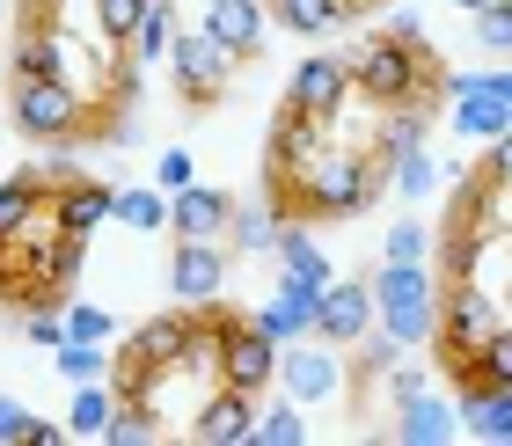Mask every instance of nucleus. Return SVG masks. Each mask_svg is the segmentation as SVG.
<instances>
[{"label":"nucleus","mask_w":512,"mask_h":446,"mask_svg":"<svg viewBox=\"0 0 512 446\" xmlns=\"http://www.w3.org/2000/svg\"><path fill=\"white\" fill-rule=\"evenodd\" d=\"M366 198H374V169H366V154H344V147H322L293 183H278V205L315 220H352L366 213Z\"/></svg>","instance_id":"nucleus-1"},{"label":"nucleus","mask_w":512,"mask_h":446,"mask_svg":"<svg viewBox=\"0 0 512 446\" xmlns=\"http://www.w3.org/2000/svg\"><path fill=\"white\" fill-rule=\"evenodd\" d=\"M374 330L388 344H432L439 330V278L425 271V256H381V278H374Z\"/></svg>","instance_id":"nucleus-2"},{"label":"nucleus","mask_w":512,"mask_h":446,"mask_svg":"<svg viewBox=\"0 0 512 446\" xmlns=\"http://www.w3.org/2000/svg\"><path fill=\"white\" fill-rule=\"evenodd\" d=\"M344 74H352V96H366L374 110L425 103V88H432V52H425V44H403V37H366Z\"/></svg>","instance_id":"nucleus-3"},{"label":"nucleus","mask_w":512,"mask_h":446,"mask_svg":"<svg viewBox=\"0 0 512 446\" xmlns=\"http://www.w3.org/2000/svg\"><path fill=\"white\" fill-rule=\"evenodd\" d=\"M205 351L220 366V388H242V395H264L271 373H278V344L249 315L220 308V300H205Z\"/></svg>","instance_id":"nucleus-4"},{"label":"nucleus","mask_w":512,"mask_h":446,"mask_svg":"<svg viewBox=\"0 0 512 446\" xmlns=\"http://www.w3.org/2000/svg\"><path fill=\"white\" fill-rule=\"evenodd\" d=\"M8 117L22 139H37V147H66V139L88 132V96L74 81H15L8 88Z\"/></svg>","instance_id":"nucleus-5"},{"label":"nucleus","mask_w":512,"mask_h":446,"mask_svg":"<svg viewBox=\"0 0 512 446\" xmlns=\"http://www.w3.org/2000/svg\"><path fill=\"white\" fill-rule=\"evenodd\" d=\"M169 66H176V96L191 103V110H205V103H220V88L235 81V52L205 30V22H191V30H176V44H169Z\"/></svg>","instance_id":"nucleus-6"},{"label":"nucleus","mask_w":512,"mask_h":446,"mask_svg":"<svg viewBox=\"0 0 512 446\" xmlns=\"http://www.w3.org/2000/svg\"><path fill=\"white\" fill-rule=\"evenodd\" d=\"M278 395L286 403H330V395L344 388V359H337V344H322V337H293V344H278Z\"/></svg>","instance_id":"nucleus-7"},{"label":"nucleus","mask_w":512,"mask_h":446,"mask_svg":"<svg viewBox=\"0 0 512 446\" xmlns=\"http://www.w3.org/2000/svg\"><path fill=\"white\" fill-rule=\"evenodd\" d=\"M498 322H505V308H498V300L483 293L476 278H454V286L439 293V330H432V337L447 344V359H469V351H476L483 337H491Z\"/></svg>","instance_id":"nucleus-8"},{"label":"nucleus","mask_w":512,"mask_h":446,"mask_svg":"<svg viewBox=\"0 0 512 446\" xmlns=\"http://www.w3.org/2000/svg\"><path fill=\"white\" fill-rule=\"evenodd\" d=\"M198 351H205V315H147V322L132 330L125 359L169 373V366H183V359H198Z\"/></svg>","instance_id":"nucleus-9"},{"label":"nucleus","mask_w":512,"mask_h":446,"mask_svg":"<svg viewBox=\"0 0 512 446\" xmlns=\"http://www.w3.org/2000/svg\"><path fill=\"white\" fill-rule=\"evenodd\" d=\"M315 337L322 344H366L374 337V286L366 278H330L315 293Z\"/></svg>","instance_id":"nucleus-10"},{"label":"nucleus","mask_w":512,"mask_h":446,"mask_svg":"<svg viewBox=\"0 0 512 446\" xmlns=\"http://www.w3.org/2000/svg\"><path fill=\"white\" fill-rule=\"evenodd\" d=\"M227 213H235V198L198 183V176L183 191H169V234L176 242H227Z\"/></svg>","instance_id":"nucleus-11"},{"label":"nucleus","mask_w":512,"mask_h":446,"mask_svg":"<svg viewBox=\"0 0 512 446\" xmlns=\"http://www.w3.org/2000/svg\"><path fill=\"white\" fill-rule=\"evenodd\" d=\"M322 132H330V125L308 117V110H293V103L271 117V191H278V183H293V176L322 154Z\"/></svg>","instance_id":"nucleus-12"},{"label":"nucleus","mask_w":512,"mask_h":446,"mask_svg":"<svg viewBox=\"0 0 512 446\" xmlns=\"http://www.w3.org/2000/svg\"><path fill=\"white\" fill-rule=\"evenodd\" d=\"M169 286H176L183 308H205V300H220V286H227V242H176Z\"/></svg>","instance_id":"nucleus-13"},{"label":"nucleus","mask_w":512,"mask_h":446,"mask_svg":"<svg viewBox=\"0 0 512 446\" xmlns=\"http://www.w3.org/2000/svg\"><path fill=\"white\" fill-rule=\"evenodd\" d=\"M293 110H308V117H322V125H337V110L352 103V74H344V59H300V74H293V96H286Z\"/></svg>","instance_id":"nucleus-14"},{"label":"nucleus","mask_w":512,"mask_h":446,"mask_svg":"<svg viewBox=\"0 0 512 446\" xmlns=\"http://www.w3.org/2000/svg\"><path fill=\"white\" fill-rule=\"evenodd\" d=\"M110 205H118V191L96 183V176H59V183H52V220H59L66 234H81V242L110 220Z\"/></svg>","instance_id":"nucleus-15"},{"label":"nucleus","mask_w":512,"mask_h":446,"mask_svg":"<svg viewBox=\"0 0 512 446\" xmlns=\"http://www.w3.org/2000/svg\"><path fill=\"white\" fill-rule=\"evenodd\" d=\"M447 96H454V132L461 139H498L512 125V96L476 88V74H447Z\"/></svg>","instance_id":"nucleus-16"},{"label":"nucleus","mask_w":512,"mask_h":446,"mask_svg":"<svg viewBox=\"0 0 512 446\" xmlns=\"http://www.w3.org/2000/svg\"><path fill=\"white\" fill-rule=\"evenodd\" d=\"M249 425H256V395H242V388H213L191 417V432L205 446H249Z\"/></svg>","instance_id":"nucleus-17"},{"label":"nucleus","mask_w":512,"mask_h":446,"mask_svg":"<svg viewBox=\"0 0 512 446\" xmlns=\"http://www.w3.org/2000/svg\"><path fill=\"white\" fill-rule=\"evenodd\" d=\"M271 249H278V264H286V271H278V286H293V293H322V286L337 278L308 227H286V220H278V242H271Z\"/></svg>","instance_id":"nucleus-18"},{"label":"nucleus","mask_w":512,"mask_h":446,"mask_svg":"<svg viewBox=\"0 0 512 446\" xmlns=\"http://www.w3.org/2000/svg\"><path fill=\"white\" fill-rule=\"evenodd\" d=\"M205 30H213L235 59H256L264 52V0H205Z\"/></svg>","instance_id":"nucleus-19"},{"label":"nucleus","mask_w":512,"mask_h":446,"mask_svg":"<svg viewBox=\"0 0 512 446\" xmlns=\"http://www.w3.org/2000/svg\"><path fill=\"white\" fill-rule=\"evenodd\" d=\"M454 432H461V410L439 403V395H417V403L395 410V439L403 446H447Z\"/></svg>","instance_id":"nucleus-20"},{"label":"nucleus","mask_w":512,"mask_h":446,"mask_svg":"<svg viewBox=\"0 0 512 446\" xmlns=\"http://www.w3.org/2000/svg\"><path fill=\"white\" fill-rule=\"evenodd\" d=\"M256 330H264L271 344H293V337H315V293H293V286H278L264 308L249 315Z\"/></svg>","instance_id":"nucleus-21"},{"label":"nucleus","mask_w":512,"mask_h":446,"mask_svg":"<svg viewBox=\"0 0 512 446\" xmlns=\"http://www.w3.org/2000/svg\"><path fill=\"white\" fill-rule=\"evenodd\" d=\"M15 81H66V52H59V30L44 15H30V30L15 37Z\"/></svg>","instance_id":"nucleus-22"},{"label":"nucleus","mask_w":512,"mask_h":446,"mask_svg":"<svg viewBox=\"0 0 512 446\" xmlns=\"http://www.w3.org/2000/svg\"><path fill=\"white\" fill-rule=\"evenodd\" d=\"M44 205H52V183H44L37 169H15L8 183H0V242H8V234H22L30 227Z\"/></svg>","instance_id":"nucleus-23"},{"label":"nucleus","mask_w":512,"mask_h":446,"mask_svg":"<svg viewBox=\"0 0 512 446\" xmlns=\"http://www.w3.org/2000/svg\"><path fill=\"white\" fill-rule=\"evenodd\" d=\"M461 425L491 446H512V388H469L461 395Z\"/></svg>","instance_id":"nucleus-24"},{"label":"nucleus","mask_w":512,"mask_h":446,"mask_svg":"<svg viewBox=\"0 0 512 446\" xmlns=\"http://www.w3.org/2000/svg\"><path fill=\"white\" fill-rule=\"evenodd\" d=\"M271 15L286 22L293 37H330L337 22L359 15V0H271Z\"/></svg>","instance_id":"nucleus-25"},{"label":"nucleus","mask_w":512,"mask_h":446,"mask_svg":"<svg viewBox=\"0 0 512 446\" xmlns=\"http://www.w3.org/2000/svg\"><path fill=\"white\" fill-rule=\"evenodd\" d=\"M169 44H176V8H169V0H147V15H139V30L125 37L132 66H154V59H169Z\"/></svg>","instance_id":"nucleus-26"},{"label":"nucleus","mask_w":512,"mask_h":446,"mask_svg":"<svg viewBox=\"0 0 512 446\" xmlns=\"http://www.w3.org/2000/svg\"><path fill=\"white\" fill-rule=\"evenodd\" d=\"M110 410H118V388H103V381H74V403H66V432H74V439H103Z\"/></svg>","instance_id":"nucleus-27"},{"label":"nucleus","mask_w":512,"mask_h":446,"mask_svg":"<svg viewBox=\"0 0 512 446\" xmlns=\"http://www.w3.org/2000/svg\"><path fill=\"white\" fill-rule=\"evenodd\" d=\"M110 220H125L132 234H161L169 227V191H118V205H110Z\"/></svg>","instance_id":"nucleus-28"},{"label":"nucleus","mask_w":512,"mask_h":446,"mask_svg":"<svg viewBox=\"0 0 512 446\" xmlns=\"http://www.w3.org/2000/svg\"><path fill=\"white\" fill-rule=\"evenodd\" d=\"M410 147H425V103H395V110H381V154L403 161Z\"/></svg>","instance_id":"nucleus-29"},{"label":"nucleus","mask_w":512,"mask_h":446,"mask_svg":"<svg viewBox=\"0 0 512 446\" xmlns=\"http://www.w3.org/2000/svg\"><path fill=\"white\" fill-rule=\"evenodd\" d=\"M271 242H278V213H264V205H235V213H227V249L256 256Z\"/></svg>","instance_id":"nucleus-30"},{"label":"nucleus","mask_w":512,"mask_h":446,"mask_svg":"<svg viewBox=\"0 0 512 446\" xmlns=\"http://www.w3.org/2000/svg\"><path fill=\"white\" fill-rule=\"evenodd\" d=\"M300 439H308L300 403H271V410H256V425H249V446H300Z\"/></svg>","instance_id":"nucleus-31"},{"label":"nucleus","mask_w":512,"mask_h":446,"mask_svg":"<svg viewBox=\"0 0 512 446\" xmlns=\"http://www.w3.org/2000/svg\"><path fill=\"white\" fill-rule=\"evenodd\" d=\"M52 359H59V373H66V381H103V373H110L103 344H81V337H66V344L52 351Z\"/></svg>","instance_id":"nucleus-32"},{"label":"nucleus","mask_w":512,"mask_h":446,"mask_svg":"<svg viewBox=\"0 0 512 446\" xmlns=\"http://www.w3.org/2000/svg\"><path fill=\"white\" fill-rule=\"evenodd\" d=\"M139 15H147V0H96V37L103 44H125L139 30Z\"/></svg>","instance_id":"nucleus-33"},{"label":"nucleus","mask_w":512,"mask_h":446,"mask_svg":"<svg viewBox=\"0 0 512 446\" xmlns=\"http://www.w3.org/2000/svg\"><path fill=\"white\" fill-rule=\"evenodd\" d=\"M476 44L483 52H512V0H483L476 8Z\"/></svg>","instance_id":"nucleus-34"},{"label":"nucleus","mask_w":512,"mask_h":446,"mask_svg":"<svg viewBox=\"0 0 512 446\" xmlns=\"http://www.w3.org/2000/svg\"><path fill=\"white\" fill-rule=\"evenodd\" d=\"M432 183H439V169H432L425 147H410L403 161H395V191H403V198H432Z\"/></svg>","instance_id":"nucleus-35"},{"label":"nucleus","mask_w":512,"mask_h":446,"mask_svg":"<svg viewBox=\"0 0 512 446\" xmlns=\"http://www.w3.org/2000/svg\"><path fill=\"white\" fill-rule=\"evenodd\" d=\"M110 330H118V315H110V308H96V300L66 308V337H81V344H103Z\"/></svg>","instance_id":"nucleus-36"},{"label":"nucleus","mask_w":512,"mask_h":446,"mask_svg":"<svg viewBox=\"0 0 512 446\" xmlns=\"http://www.w3.org/2000/svg\"><path fill=\"white\" fill-rule=\"evenodd\" d=\"M22 337L44 344V351H59V344H66V315H59V308H30V315H22Z\"/></svg>","instance_id":"nucleus-37"},{"label":"nucleus","mask_w":512,"mask_h":446,"mask_svg":"<svg viewBox=\"0 0 512 446\" xmlns=\"http://www.w3.org/2000/svg\"><path fill=\"white\" fill-rule=\"evenodd\" d=\"M483 147H491V154H483V176H491V183H505V191H512V125H505L498 139H483Z\"/></svg>","instance_id":"nucleus-38"},{"label":"nucleus","mask_w":512,"mask_h":446,"mask_svg":"<svg viewBox=\"0 0 512 446\" xmlns=\"http://www.w3.org/2000/svg\"><path fill=\"white\" fill-rule=\"evenodd\" d=\"M191 176H198V169H191V154H161V161H154V191H183Z\"/></svg>","instance_id":"nucleus-39"},{"label":"nucleus","mask_w":512,"mask_h":446,"mask_svg":"<svg viewBox=\"0 0 512 446\" xmlns=\"http://www.w3.org/2000/svg\"><path fill=\"white\" fill-rule=\"evenodd\" d=\"M388 256H395V264H403V256H425V227H417V220H395V227H388Z\"/></svg>","instance_id":"nucleus-40"},{"label":"nucleus","mask_w":512,"mask_h":446,"mask_svg":"<svg viewBox=\"0 0 512 446\" xmlns=\"http://www.w3.org/2000/svg\"><path fill=\"white\" fill-rule=\"evenodd\" d=\"M30 425L37 417L22 410V403H8V395H0V446H15V439H30Z\"/></svg>","instance_id":"nucleus-41"},{"label":"nucleus","mask_w":512,"mask_h":446,"mask_svg":"<svg viewBox=\"0 0 512 446\" xmlns=\"http://www.w3.org/2000/svg\"><path fill=\"white\" fill-rule=\"evenodd\" d=\"M388 388H395V410H403V403H417V395H425V373H417V366H403Z\"/></svg>","instance_id":"nucleus-42"},{"label":"nucleus","mask_w":512,"mask_h":446,"mask_svg":"<svg viewBox=\"0 0 512 446\" xmlns=\"http://www.w3.org/2000/svg\"><path fill=\"white\" fill-rule=\"evenodd\" d=\"M388 37H403V44H425V30H417V15H395V22H388Z\"/></svg>","instance_id":"nucleus-43"},{"label":"nucleus","mask_w":512,"mask_h":446,"mask_svg":"<svg viewBox=\"0 0 512 446\" xmlns=\"http://www.w3.org/2000/svg\"><path fill=\"white\" fill-rule=\"evenodd\" d=\"M52 8H66V0H30V15H52Z\"/></svg>","instance_id":"nucleus-44"},{"label":"nucleus","mask_w":512,"mask_h":446,"mask_svg":"<svg viewBox=\"0 0 512 446\" xmlns=\"http://www.w3.org/2000/svg\"><path fill=\"white\" fill-rule=\"evenodd\" d=\"M454 8H469V15H476V8H483V0H454Z\"/></svg>","instance_id":"nucleus-45"},{"label":"nucleus","mask_w":512,"mask_h":446,"mask_svg":"<svg viewBox=\"0 0 512 446\" xmlns=\"http://www.w3.org/2000/svg\"><path fill=\"white\" fill-rule=\"evenodd\" d=\"M0 110H8V96H0Z\"/></svg>","instance_id":"nucleus-46"}]
</instances>
